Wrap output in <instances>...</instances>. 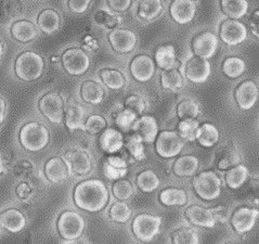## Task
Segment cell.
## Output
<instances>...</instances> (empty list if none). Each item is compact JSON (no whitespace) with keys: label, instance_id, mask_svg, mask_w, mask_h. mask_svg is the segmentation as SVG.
<instances>
[{"label":"cell","instance_id":"obj_1","mask_svg":"<svg viewBox=\"0 0 259 244\" xmlns=\"http://www.w3.org/2000/svg\"><path fill=\"white\" fill-rule=\"evenodd\" d=\"M73 199L78 209L89 213H98L109 202V190L102 180L87 179L75 187Z\"/></svg>","mask_w":259,"mask_h":244},{"label":"cell","instance_id":"obj_2","mask_svg":"<svg viewBox=\"0 0 259 244\" xmlns=\"http://www.w3.org/2000/svg\"><path fill=\"white\" fill-rule=\"evenodd\" d=\"M45 71V59L38 52L25 50L15 59L14 73L17 77L25 83L39 79Z\"/></svg>","mask_w":259,"mask_h":244},{"label":"cell","instance_id":"obj_3","mask_svg":"<svg viewBox=\"0 0 259 244\" xmlns=\"http://www.w3.org/2000/svg\"><path fill=\"white\" fill-rule=\"evenodd\" d=\"M21 146L28 152L44 150L49 144L50 134L48 128L39 121H28L24 124L19 133Z\"/></svg>","mask_w":259,"mask_h":244},{"label":"cell","instance_id":"obj_4","mask_svg":"<svg viewBox=\"0 0 259 244\" xmlns=\"http://www.w3.org/2000/svg\"><path fill=\"white\" fill-rule=\"evenodd\" d=\"M57 228L60 237L67 242H75L85 230V219L77 212L65 211L58 218Z\"/></svg>","mask_w":259,"mask_h":244},{"label":"cell","instance_id":"obj_5","mask_svg":"<svg viewBox=\"0 0 259 244\" xmlns=\"http://www.w3.org/2000/svg\"><path fill=\"white\" fill-rule=\"evenodd\" d=\"M38 111L51 123L60 124L64 119L65 103L62 95L56 91L42 95L37 103Z\"/></svg>","mask_w":259,"mask_h":244},{"label":"cell","instance_id":"obj_6","mask_svg":"<svg viewBox=\"0 0 259 244\" xmlns=\"http://www.w3.org/2000/svg\"><path fill=\"white\" fill-rule=\"evenodd\" d=\"M63 70L71 76H82L89 70L91 61L88 53L78 47L66 49L61 56Z\"/></svg>","mask_w":259,"mask_h":244},{"label":"cell","instance_id":"obj_7","mask_svg":"<svg viewBox=\"0 0 259 244\" xmlns=\"http://www.w3.org/2000/svg\"><path fill=\"white\" fill-rule=\"evenodd\" d=\"M193 188L196 194L205 201L217 199L222 191V181L217 174L211 171L203 172L193 179Z\"/></svg>","mask_w":259,"mask_h":244},{"label":"cell","instance_id":"obj_8","mask_svg":"<svg viewBox=\"0 0 259 244\" xmlns=\"http://www.w3.org/2000/svg\"><path fill=\"white\" fill-rule=\"evenodd\" d=\"M162 219L150 214L137 215L133 222V232L135 237L141 242H150L159 232Z\"/></svg>","mask_w":259,"mask_h":244},{"label":"cell","instance_id":"obj_9","mask_svg":"<svg viewBox=\"0 0 259 244\" xmlns=\"http://www.w3.org/2000/svg\"><path fill=\"white\" fill-rule=\"evenodd\" d=\"M184 148V142L179 133L176 132H162L156 137L155 149L157 154L163 158H170L180 154Z\"/></svg>","mask_w":259,"mask_h":244},{"label":"cell","instance_id":"obj_10","mask_svg":"<svg viewBox=\"0 0 259 244\" xmlns=\"http://www.w3.org/2000/svg\"><path fill=\"white\" fill-rule=\"evenodd\" d=\"M108 40L114 51L119 55H127L136 48L138 38L128 28H114L108 35Z\"/></svg>","mask_w":259,"mask_h":244},{"label":"cell","instance_id":"obj_11","mask_svg":"<svg viewBox=\"0 0 259 244\" xmlns=\"http://www.w3.org/2000/svg\"><path fill=\"white\" fill-rule=\"evenodd\" d=\"M64 159L70 167L71 174L74 175L82 176L93 169V159H91L90 154L81 148L75 147L68 150L64 155Z\"/></svg>","mask_w":259,"mask_h":244},{"label":"cell","instance_id":"obj_12","mask_svg":"<svg viewBox=\"0 0 259 244\" xmlns=\"http://www.w3.org/2000/svg\"><path fill=\"white\" fill-rule=\"evenodd\" d=\"M219 36L225 44L229 46H238L246 39L247 29L240 21L229 19L224 21L220 25Z\"/></svg>","mask_w":259,"mask_h":244},{"label":"cell","instance_id":"obj_13","mask_svg":"<svg viewBox=\"0 0 259 244\" xmlns=\"http://www.w3.org/2000/svg\"><path fill=\"white\" fill-rule=\"evenodd\" d=\"M131 73L135 80L147 83L153 78L155 74V62L148 55H139L131 62Z\"/></svg>","mask_w":259,"mask_h":244},{"label":"cell","instance_id":"obj_14","mask_svg":"<svg viewBox=\"0 0 259 244\" xmlns=\"http://www.w3.org/2000/svg\"><path fill=\"white\" fill-rule=\"evenodd\" d=\"M218 38L211 32H204L197 35L192 42L194 55L199 58L208 60L215 56L218 49Z\"/></svg>","mask_w":259,"mask_h":244},{"label":"cell","instance_id":"obj_15","mask_svg":"<svg viewBox=\"0 0 259 244\" xmlns=\"http://www.w3.org/2000/svg\"><path fill=\"white\" fill-rule=\"evenodd\" d=\"M210 63L207 60L194 57L189 59L185 66L187 78L194 84L205 83L210 76Z\"/></svg>","mask_w":259,"mask_h":244},{"label":"cell","instance_id":"obj_16","mask_svg":"<svg viewBox=\"0 0 259 244\" xmlns=\"http://www.w3.org/2000/svg\"><path fill=\"white\" fill-rule=\"evenodd\" d=\"M169 14L178 24H188L195 17L196 4L194 0H172L169 6Z\"/></svg>","mask_w":259,"mask_h":244},{"label":"cell","instance_id":"obj_17","mask_svg":"<svg viewBox=\"0 0 259 244\" xmlns=\"http://www.w3.org/2000/svg\"><path fill=\"white\" fill-rule=\"evenodd\" d=\"M259 211L249 208H240L233 213L231 224L233 229L238 233H246L254 228Z\"/></svg>","mask_w":259,"mask_h":244},{"label":"cell","instance_id":"obj_18","mask_svg":"<svg viewBox=\"0 0 259 244\" xmlns=\"http://www.w3.org/2000/svg\"><path fill=\"white\" fill-rule=\"evenodd\" d=\"M45 176L52 184H60L70 176L71 171L64 157L55 156L45 164Z\"/></svg>","mask_w":259,"mask_h":244},{"label":"cell","instance_id":"obj_19","mask_svg":"<svg viewBox=\"0 0 259 244\" xmlns=\"http://www.w3.org/2000/svg\"><path fill=\"white\" fill-rule=\"evenodd\" d=\"M258 87L252 80H246L240 84L234 94L235 101L242 110L252 109L258 100Z\"/></svg>","mask_w":259,"mask_h":244},{"label":"cell","instance_id":"obj_20","mask_svg":"<svg viewBox=\"0 0 259 244\" xmlns=\"http://www.w3.org/2000/svg\"><path fill=\"white\" fill-rule=\"evenodd\" d=\"M217 210H208L200 205H191L186 211V216L195 226L204 228L215 227L217 222Z\"/></svg>","mask_w":259,"mask_h":244},{"label":"cell","instance_id":"obj_21","mask_svg":"<svg viewBox=\"0 0 259 244\" xmlns=\"http://www.w3.org/2000/svg\"><path fill=\"white\" fill-rule=\"evenodd\" d=\"M10 34L15 40L21 44L34 42L38 37V28L30 20L22 19L15 21L10 27Z\"/></svg>","mask_w":259,"mask_h":244},{"label":"cell","instance_id":"obj_22","mask_svg":"<svg viewBox=\"0 0 259 244\" xmlns=\"http://www.w3.org/2000/svg\"><path fill=\"white\" fill-rule=\"evenodd\" d=\"M62 24L61 15L56 9L46 8L37 15V26L46 35L57 33Z\"/></svg>","mask_w":259,"mask_h":244},{"label":"cell","instance_id":"obj_23","mask_svg":"<svg viewBox=\"0 0 259 244\" xmlns=\"http://www.w3.org/2000/svg\"><path fill=\"white\" fill-rule=\"evenodd\" d=\"M26 226V217L18 209H8L0 213V227L5 230L18 233Z\"/></svg>","mask_w":259,"mask_h":244},{"label":"cell","instance_id":"obj_24","mask_svg":"<svg viewBox=\"0 0 259 244\" xmlns=\"http://www.w3.org/2000/svg\"><path fill=\"white\" fill-rule=\"evenodd\" d=\"M81 100L91 105L100 104L105 98V90L100 83L94 79L83 80L80 85Z\"/></svg>","mask_w":259,"mask_h":244},{"label":"cell","instance_id":"obj_25","mask_svg":"<svg viewBox=\"0 0 259 244\" xmlns=\"http://www.w3.org/2000/svg\"><path fill=\"white\" fill-rule=\"evenodd\" d=\"M99 144H100L101 150L104 151L105 153H117L124 146V136L117 129H104L100 138H99Z\"/></svg>","mask_w":259,"mask_h":244},{"label":"cell","instance_id":"obj_26","mask_svg":"<svg viewBox=\"0 0 259 244\" xmlns=\"http://www.w3.org/2000/svg\"><path fill=\"white\" fill-rule=\"evenodd\" d=\"M134 132L138 134L146 143H152L158 134V125L155 117L151 115L141 116L137 120Z\"/></svg>","mask_w":259,"mask_h":244},{"label":"cell","instance_id":"obj_27","mask_svg":"<svg viewBox=\"0 0 259 244\" xmlns=\"http://www.w3.org/2000/svg\"><path fill=\"white\" fill-rule=\"evenodd\" d=\"M87 119L86 110L79 104H70L64 113V123L68 131L81 129L85 131V123Z\"/></svg>","mask_w":259,"mask_h":244},{"label":"cell","instance_id":"obj_28","mask_svg":"<svg viewBox=\"0 0 259 244\" xmlns=\"http://www.w3.org/2000/svg\"><path fill=\"white\" fill-rule=\"evenodd\" d=\"M154 62L161 70L164 71H168L175 68L177 63V57L176 49H175L174 46L170 44L159 46L155 51Z\"/></svg>","mask_w":259,"mask_h":244},{"label":"cell","instance_id":"obj_29","mask_svg":"<svg viewBox=\"0 0 259 244\" xmlns=\"http://www.w3.org/2000/svg\"><path fill=\"white\" fill-rule=\"evenodd\" d=\"M199 169V158L193 155H184L174 163V173L179 177L193 176Z\"/></svg>","mask_w":259,"mask_h":244},{"label":"cell","instance_id":"obj_30","mask_svg":"<svg viewBox=\"0 0 259 244\" xmlns=\"http://www.w3.org/2000/svg\"><path fill=\"white\" fill-rule=\"evenodd\" d=\"M220 7L223 12L231 19H242L247 13V0H220Z\"/></svg>","mask_w":259,"mask_h":244},{"label":"cell","instance_id":"obj_31","mask_svg":"<svg viewBox=\"0 0 259 244\" xmlns=\"http://www.w3.org/2000/svg\"><path fill=\"white\" fill-rule=\"evenodd\" d=\"M100 78L104 85L112 90H119L126 85L125 75L116 68H103L100 71Z\"/></svg>","mask_w":259,"mask_h":244},{"label":"cell","instance_id":"obj_32","mask_svg":"<svg viewBox=\"0 0 259 244\" xmlns=\"http://www.w3.org/2000/svg\"><path fill=\"white\" fill-rule=\"evenodd\" d=\"M163 11L162 0H141L138 8V15L144 21H153Z\"/></svg>","mask_w":259,"mask_h":244},{"label":"cell","instance_id":"obj_33","mask_svg":"<svg viewBox=\"0 0 259 244\" xmlns=\"http://www.w3.org/2000/svg\"><path fill=\"white\" fill-rule=\"evenodd\" d=\"M196 140L200 143V146L204 148H210L218 142L219 140V132L218 129L211 124H203L197 129Z\"/></svg>","mask_w":259,"mask_h":244},{"label":"cell","instance_id":"obj_34","mask_svg":"<svg viewBox=\"0 0 259 244\" xmlns=\"http://www.w3.org/2000/svg\"><path fill=\"white\" fill-rule=\"evenodd\" d=\"M248 178V170L245 165H238L226 172L225 179L231 189L241 188Z\"/></svg>","mask_w":259,"mask_h":244},{"label":"cell","instance_id":"obj_35","mask_svg":"<svg viewBox=\"0 0 259 244\" xmlns=\"http://www.w3.org/2000/svg\"><path fill=\"white\" fill-rule=\"evenodd\" d=\"M159 201L166 207H174V205H185L188 201V195L185 190L177 188L165 189L159 194Z\"/></svg>","mask_w":259,"mask_h":244},{"label":"cell","instance_id":"obj_36","mask_svg":"<svg viewBox=\"0 0 259 244\" xmlns=\"http://www.w3.org/2000/svg\"><path fill=\"white\" fill-rule=\"evenodd\" d=\"M161 84L164 89L176 91L184 86V74L176 68L163 71L161 74Z\"/></svg>","mask_w":259,"mask_h":244},{"label":"cell","instance_id":"obj_37","mask_svg":"<svg viewBox=\"0 0 259 244\" xmlns=\"http://www.w3.org/2000/svg\"><path fill=\"white\" fill-rule=\"evenodd\" d=\"M137 186L144 193L153 192L159 186V178L153 171H143L137 177Z\"/></svg>","mask_w":259,"mask_h":244},{"label":"cell","instance_id":"obj_38","mask_svg":"<svg viewBox=\"0 0 259 244\" xmlns=\"http://www.w3.org/2000/svg\"><path fill=\"white\" fill-rule=\"evenodd\" d=\"M246 64L244 61L238 57H230L225 60L223 64V72L227 77L229 78H238L245 73Z\"/></svg>","mask_w":259,"mask_h":244},{"label":"cell","instance_id":"obj_39","mask_svg":"<svg viewBox=\"0 0 259 244\" xmlns=\"http://www.w3.org/2000/svg\"><path fill=\"white\" fill-rule=\"evenodd\" d=\"M139 115H137L136 113H134L133 111L128 110V109H124L120 110L116 113L115 117H114V120H115L116 126L120 129L121 132L124 133H128L131 131H134L135 125L138 120Z\"/></svg>","mask_w":259,"mask_h":244},{"label":"cell","instance_id":"obj_40","mask_svg":"<svg viewBox=\"0 0 259 244\" xmlns=\"http://www.w3.org/2000/svg\"><path fill=\"white\" fill-rule=\"evenodd\" d=\"M132 209L124 201H117L112 204L110 209V217L113 222L118 224L127 223L132 217Z\"/></svg>","mask_w":259,"mask_h":244},{"label":"cell","instance_id":"obj_41","mask_svg":"<svg viewBox=\"0 0 259 244\" xmlns=\"http://www.w3.org/2000/svg\"><path fill=\"white\" fill-rule=\"evenodd\" d=\"M126 148L127 151L131 153V155L137 159V161H141L146 157V151H144V141L141 137L135 133L126 141Z\"/></svg>","mask_w":259,"mask_h":244},{"label":"cell","instance_id":"obj_42","mask_svg":"<svg viewBox=\"0 0 259 244\" xmlns=\"http://www.w3.org/2000/svg\"><path fill=\"white\" fill-rule=\"evenodd\" d=\"M177 114L180 119L195 118L200 114L199 103L192 99H185L177 106Z\"/></svg>","mask_w":259,"mask_h":244},{"label":"cell","instance_id":"obj_43","mask_svg":"<svg viewBox=\"0 0 259 244\" xmlns=\"http://www.w3.org/2000/svg\"><path fill=\"white\" fill-rule=\"evenodd\" d=\"M199 127L200 123L195 118L181 119L178 125L179 135L182 139H186L188 141H194L196 140V134Z\"/></svg>","mask_w":259,"mask_h":244},{"label":"cell","instance_id":"obj_44","mask_svg":"<svg viewBox=\"0 0 259 244\" xmlns=\"http://www.w3.org/2000/svg\"><path fill=\"white\" fill-rule=\"evenodd\" d=\"M112 191L114 197H115L116 200L126 201L128 199H131L132 195L134 194V187L131 181L120 178L116 180V182H114Z\"/></svg>","mask_w":259,"mask_h":244},{"label":"cell","instance_id":"obj_45","mask_svg":"<svg viewBox=\"0 0 259 244\" xmlns=\"http://www.w3.org/2000/svg\"><path fill=\"white\" fill-rule=\"evenodd\" d=\"M172 242L176 244H197L200 242L197 232L192 228H180L172 234Z\"/></svg>","mask_w":259,"mask_h":244},{"label":"cell","instance_id":"obj_46","mask_svg":"<svg viewBox=\"0 0 259 244\" xmlns=\"http://www.w3.org/2000/svg\"><path fill=\"white\" fill-rule=\"evenodd\" d=\"M106 128V119L99 114H91L86 119L85 132L89 135H98L102 133Z\"/></svg>","mask_w":259,"mask_h":244},{"label":"cell","instance_id":"obj_47","mask_svg":"<svg viewBox=\"0 0 259 244\" xmlns=\"http://www.w3.org/2000/svg\"><path fill=\"white\" fill-rule=\"evenodd\" d=\"M95 21L97 24L101 25V26H105L106 28L115 27L119 23L118 17H116L114 13H112L108 10H104V9L98 10L95 13Z\"/></svg>","mask_w":259,"mask_h":244},{"label":"cell","instance_id":"obj_48","mask_svg":"<svg viewBox=\"0 0 259 244\" xmlns=\"http://www.w3.org/2000/svg\"><path fill=\"white\" fill-rule=\"evenodd\" d=\"M125 108L133 111L137 115H141L147 110V102L139 95H131L125 99Z\"/></svg>","mask_w":259,"mask_h":244},{"label":"cell","instance_id":"obj_49","mask_svg":"<svg viewBox=\"0 0 259 244\" xmlns=\"http://www.w3.org/2000/svg\"><path fill=\"white\" fill-rule=\"evenodd\" d=\"M103 172H104L105 177L108 179L118 180V179L126 176L128 170L127 169H117V167L113 166L109 162L105 161L104 166H103Z\"/></svg>","mask_w":259,"mask_h":244},{"label":"cell","instance_id":"obj_50","mask_svg":"<svg viewBox=\"0 0 259 244\" xmlns=\"http://www.w3.org/2000/svg\"><path fill=\"white\" fill-rule=\"evenodd\" d=\"M91 2L93 0H66L68 10L75 14L85 13L89 9Z\"/></svg>","mask_w":259,"mask_h":244},{"label":"cell","instance_id":"obj_51","mask_svg":"<svg viewBox=\"0 0 259 244\" xmlns=\"http://www.w3.org/2000/svg\"><path fill=\"white\" fill-rule=\"evenodd\" d=\"M106 4L111 11L124 13L132 7L133 0H106Z\"/></svg>","mask_w":259,"mask_h":244},{"label":"cell","instance_id":"obj_52","mask_svg":"<svg viewBox=\"0 0 259 244\" xmlns=\"http://www.w3.org/2000/svg\"><path fill=\"white\" fill-rule=\"evenodd\" d=\"M15 194H17L20 200L26 201L33 195V189L27 182H21V184L15 188Z\"/></svg>","mask_w":259,"mask_h":244},{"label":"cell","instance_id":"obj_53","mask_svg":"<svg viewBox=\"0 0 259 244\" xmlns=\"http://www.w3.org/2000/svg\"><path fill=\"white\" fill-rule=\"evenodd\" d=\"M106 162H109L111 165L117 167V169H127V163L124 158L119 156H109L106 158Z\"/></svg>","mask_w":259,"mask_h":244},{"label":"cell","instance_id":"obj_54","mask_svg":"<svg viewBox=\"0 0 259 244\" xmlns=\"http://www.w3.org/2000/svg\"><path fill=\"white\" fill-rule=\"evenodd\" d=\"M7 115V102L5 99L0 96V125L4 123Z\"/></svg>","mask_w":259,"mask_h":244},{"label":"cell","instance_id":"obj_55","mask_svg":"<svg viewBox=\"0 0 259 244\" xmlns=\"http://www.w3.org/2000/svg\"><path fill=\"white\" fill-rule=\"evenodd\" d=\"M250 189H252L253 193L259 199V177L255 178L252 182H250Z\"/></svg>","mask_w":259,"mask_h":244},{"label":"cell","instance_id":"obj_56","mask_svg":"<svg viewBox=\"0 0 259 244\" xmlns=\"http://www.w3.org/2000/svg\"><path fill=\"white\" fill-rule=\"evenodd\" d=\"M229 166H231V163L228 161L227 158H223L222 161L219 162V165H218V167H219V170H226V169H228V167Z\"/></svg>","mask_w":259,"mask_h":244},{"label":"cell","instance_id":"obj_57","mask_svg":"<svg viewBox=\"0 0 259 244\" xmlns=\"http://www.w3.org/2000/svg\"><path fill=\"white\" fill-rule=\"evenodd\" d=\"M4 53H5V46L4 43L0 39V61H2L3 57H4Z\"/></svg>","mask_w":259,"mask_h":244},{"label":"cell","instance_id":"obj_58","mask_svg":"<svg viewBox=\"0 0 259 244\" xmlns=\"http://www.w3.org/2000/svg\"><path fill=\"white\" fill-rule=\"evenodd\" d=\"M4 169H5V165H4V161H3V157L0 156V175L3 174L4 172Z\"/></svg>","mask_w":259,"mask_h":244},{"label":"cell","instance_id":"obj_59","mask_svg":"<svg viewBox=\"0 0 259 244\" xmlns=\"http://www.w3.org/2000/svg\"><path fill=\"white\" fill-rule=\"evenodd\" d=\"M58 61H61V59H60L59 57H56V56H53V57H51V62H53V63H56V62H58Z\"/></svg>","mask_w":259,"mask_h":244}]
</instances>
